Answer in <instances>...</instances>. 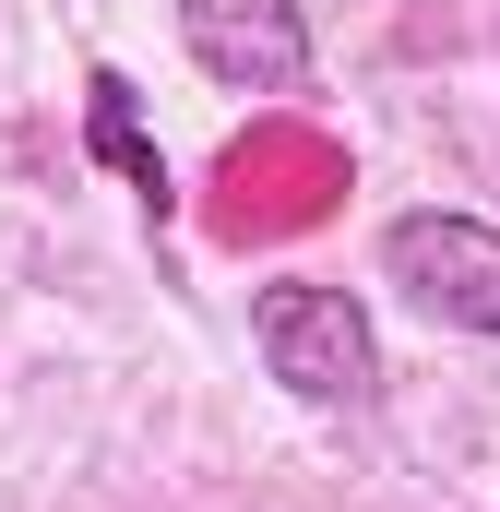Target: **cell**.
Instances as JSON below:
<instances>
[{"mask_svg": "<svg viewBox=\"0 0 500 512\" xmlns=\"http://www.w3.org/2000/svg\"><path fill=\"white\" fill-rule=\"evenodd\" d=\"M250 346H262V370L298 393V405H370L381 393L370 310H358L346 286H310V274L262 286V298H250Z\"/></svg>", "mask_w": 500, "mask_h": 512, "instance_id": "1", "label": "cell"}, {"mask_svg": "<svg viewBox=\"0 0 500 512\" xmlns=\"http://www.w3.org/2000/svg\"><path fill=\"white\" fill-rule=\"evenodd\" d=\"M381 274H393L429 322L500 334V227H489V215H453V203L393 215V227H381Z\"/></svg>", "mask_w": 500, "mask_h": 512, "instance_id": "2", "label": "cell"}, {"mask_svg": "<svg viewBox=\"0 0 500 512\" xmlns=\"http://www.w3.org/2000/svg\"><path fill=\"white\" fill-rule=\"evenodd\" d=\"M179 48L227 96H298L310 84V12L298 0H179Z\"/></svg>", "mask_w": 500, "mask_h": 512, "instance_id": "3", "label": "cell"}, {"mask_svg": "<svg viewBox=\"0 0 500 512\" xmlns=\"http://www.w3.org/2000/svg\"><path fill=\"white\" fill-rule=\"evenodd\" d=\"M84 155L96 167H120L131 203L167 227L179 215V191H167V155H155V131H143V96H131V72H84Z\"/></svg>", "mask_w": 500, "mask_h": 512, "instance_id": "4", "label": "cell"}]
</instances>
